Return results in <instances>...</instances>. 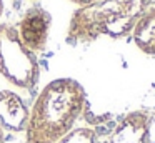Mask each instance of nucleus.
<instances>
[{"label":"nucleus","instance_id":"obj_1","mask_svg":"<svg viewBox=\"0 0 155 143\" xmlns=\"http://www.w3.org/2000/svg\"><path fill=\"white\" fill-rule=\"evenodd\" d=\"M85 90L72 78L50 82L37 96L25 126V143H60L85 108Z\"/></svg>","mask_w":155,"mask_h":143},{"label":"nucleus","instance_id":"obj_2","mask_svg":"<svg viewBox=\"0 0 155 143\" xmlns=\"http://www.w3.org/2000/svg\"><path fill=\"white\" fill-rule=\"evenodd\" d=\"M152 0H97L74 12L68 27L70 42H88L100 35L124 37L134 30Z\"/></svg>","mask_w":155,"mask_h":143},{"label":"nucleus","instance_id":"obj_3","mask_svg":"<svg viewBox=\"0 0 155 143\" xmlns=\"http://www.w3.org/2000/svg\"><path fill=\"white\" fill-rule=\"evenodd\" d=\"M0 73L18 88H34L40 68L34 52L22 43L18 30L8 23L0 25Z\"/></svg>","mask_w":155,"mask_h":143},{"label":"nucleus","instance_id":"obj_4","mask_svg":"<svg viewBox=\"0 0 155 143\" xmlns=\"http://www.w3.org/2000/svg\"><path fill=\"white\" fill-rule=\"evenodd\" d=\"M50 22H52L50 13L45 12L44 8H38V7L27 10L24 18L20 20V25L17 28L18 37L30 52L35 53V52H42L45 48Z\"/></svg>","mask_w":155,"mask_h":143},{"label":"nucleus","instance_id":"obj_5","mask_svg":"<svg viewBox=\"0 0 155 143\" xmlns=\"http://www.w3.org/2000/svg\"><path fill=\"white\" fill-rule=\"evenodd\" d=\"M150 118L143 112L127 115L114 130L108 143H148Z\"/></svg>","mask_w":155,"mask_h":143},{"label":"nucleus","instance_id":"obj_6","mask_svg":"<svg viewBox=\"0 0 155 143\" xmlns=\"http://www.w3.org/2000/svg\"><path fill=\"white\" fill-rule=\"evenodd\" d=\"M28 120V110L24 100L10 90L0 92V125L10 132H24Z\"/></svg>","mask_w":155,"mask_h":143},{"label":"nucleus","instance_id":"obj_7","mask_svg":"<svg viewBox=\"0 0 155 143\" xmlns=\"http://www.w3.org/2000/svg\"><path fill=\"white\" fill-rule=\"evenodd\" d=\"M134 40L142 52L155 55V7L148 8L134 27Z\"/></svg>","mask_w":155,"mask_h":143},{"label":"nucleus","instance_id":"obj_8","mask_svg":"<svg viewBox=\"0 0 155 143\" xmlns=\"http://www.w3.org/2000/svg\"><path fill=\"white\" fill-rule=\"evenodd\" d=\"M60 143H95L94 132L88 128H78L70 132Z\"/></svg>","mask_w":155,"mask_h":143},{"label":"nucleus","instance_id":"obj_9","mask_svg":"<svg viewBox=\"0 0 155 143\" xmlns=\"http://www.w3.org/2000/svg\"><path fill=\"white\" fill-rule=\"evenodd\" d=\"M70 2L77 3V5H80V7H85V5H90V3L97 2V0H70Z\"/></svg>","mask_w":155,"mask_h":143},{"label":"nucleus","instance_id":"obj_10","mask_svg":"<svg viewBox=\"0 0 155 143\" xmlns=\"http://www.w3.org/2000/svg\"><path fill=\"white\" fill-rule=\"evenodd\" d=\"M0 143H5V133H4V126L0 125Z\"/></svg>","mask_w":155,"mask_h":143},{"label":"nucleus","instance_id":"obj_11","mask_svg":"<svg viewBox=\"0 0 155 143\" xmlns=\"http://www.w3.org/2000/svg\"><path fill=\"white\" fill-rule=\"evenodd\" d=\"M2 13H4V2L0 0V17H2Z\"/></svg>","mask_w":155,"mask_h":143}]
</instances>
